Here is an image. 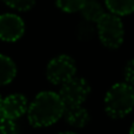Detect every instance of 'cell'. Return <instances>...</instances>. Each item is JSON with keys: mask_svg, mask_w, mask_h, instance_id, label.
<instances>
[{"mask_svg": "<svg viewBox=\"0 0 134 134\" xmlns=\"http://www.w3.org/2000/svg\"><path fill=\"white\" fill-rule=\"evenodd\" d=\"M80 12L83 19L91 23H97L105 13L101 4L98 0H86Z\"/></svg>", "mask_w": 134, "mask_h": 134, "instance_id": "11", "label": "cell"}, {"mask_svg": "<svg viewBox=\"0 0 134 134\" xmlns=\"http://www.w3.org/2000/svg\"><path fill=\"white\" fill-rule=\"evenodd\" d=\"M95 24L99 40L105 47L109 49H116L122 45L125 28L120 16L109 12L104 13Z\"/></svg>", "mask_w": 134, "mask_h": 134, "instance_id": "3", "label": "cell"}, {"mask_svg": "<svg viewBox=\"0 0 134 134\" xmlns=\"http://www.w3.org/2000/svg\"><path fill=\"white\" fill-rule=\"evenodd\" d=\"M63 118L69 126L74 128H82L90 122V113L82 105L65 106Z\"/></svg>", "mask_w": 134, "mask_h": 134, "instance_id": "8", "label": "cell"}, {"mask_svg": "<svg viewBox=\"0 0 134 134\" xmlns=\"http://www.w3.org/2000/svg\"><path fill=\"white\" fill-rule=\"evenodd\" d=\"M58 134H78V133L72 132V131H65V132H60V133H58Z\"/></svg>", "mask_w": 134, "mask_h": 134, "instance_id": "17", "label": "cell"}, {"mask_svg": "<svg viewBox=\"0 0 134 134\" xmlns=\"http://www.w3.org/2000/svg\"><path fill=\"white\" fill-rule=\"evenodd\" d=\"M124 78H125V82L134 86V59L128 60L124 67Z\"/></svg>", "mask_w": 134, "mask_h": 134, "instance_id": "16", "label": "cell"}, {"mask_svg": "<svg viewBox=\"0 0 134 134\" xmlns=\"http://www.w3.org/2000/svg\"><path fill=\"white\" fill-rule=\"evenodd\" d=\"M86 0H55L59 9L66 13H75L81 11Z\"/></svg>", "mask_w": 134, "mask_h": 134, "instance_id": "12", "label": "cell"}, {"mask_svg": "<svg viewBox=\"0 0 134 134\" xmlns=\"http://www.w3.org/2000/svg\"><path fill=\"white\" fill-rule=\"evenodd\" d=\"M76 64L72 57L60 54L49 60L46 66V79L55 86H61L75 76Z\"/></svg>", "mask_w": 134, "mask_h": 134, "instance_id": "4", "label": "cell"}, {"mask_svg": "<svg viewBox=\"0 0 134 134\" xmlns=\"http://www.w3.org/2000/svg\"><path fill=\"white\" fill-rule=\"evenodd\" d=\"M94 32H95V30H94V27H93L92 23L85 20L79 24L78 28H76V37L80 40H82V41H87V40L93 38Z\"/></svg>", "mask_w": 134, "mask_h": 134, "instance_id": "13", "label": "cell"}, {"mask_svg": "<svg viewBox=\"0 0 134 134\" xmlns=\"http://www.w3.org/2000/svg\"><path fill=\"white\" fill-rule=\"evenodd\" d=\"M133 88H134V86H133Z\"/></svg>", "mask_w": 134, "mask_h": 134, "instance_id": "20", "label": "cell"}, {"mask_svg": "<svg viewBox=\"0 0 134 134\" xmlns=\"http://www.w3.org/2000/svg\"><path fill=\"white\" fill-rule=\"evenodd\" d=\"M2 101H4V98L0 94V114H1V108H2Z\"/></svg>", "mask_w": 134, "mask_h": 134, "instance_id": "18", "label": "cell"}, {"mask_svg": "<svg viewBox=\"0 0 134 134\" xmlns=\"http://www.w3.org/2000/svg\"><path fill=\"white\" fill-rule=\"evenodd\" d=\"M105 112L112 119H122L134 109V88L127 82H116L104 99Z\"/></svg>", "mask_w": 134, "mask_h": 134, "instance_id": "2", "label": "cell"}, {"mask_svg": "<svg viewBox=\"0 0 134 134\" xmlns=\"http://www.w3.org/2000/svg\"><path fill=\"white\" fill-rule=\"evenodd\" d=\"M90 94L91 86L88 81L76 75L63 83L59 91V95L63 99L65 106L82 105Z\"/></svg>", "mask_w": 134, "mask_h": 134, "instance_id": "5", "label": "cell"}, {"mask_svg": "<svg viewBox=\"0 0 134 134\" xmlns=\"http://www.w3.org/2000/svg\"><path fill=\"white\" fill-rule=\"evenodd\" d=\"M28 101L27 98L20 93H12L4 98L2 101L1 114L9 120L15 121L16 119L21 118L24 114L27 113Z\"/></svg>", "mask_w": 134, "mask_h": 134, "instance_id": "7", "label": "cell"}, {"mask_svg": "<svg viewBox=\"0 0 134 134\" xmlns=\"http://www.w3.org/2000/svg\"><path fill=\"white\" fill-rule=\"evenodd\" d=\"M128 134H134V121H133V124L131 125V128H130V133Z\"/></svg>", "mask_w": 134, "mask_h": 134, "instance_id": "19", "label": "cell"}, {"mask_svg": "<svg viewBox=\"0 0 134 134\" xmlns=\"http://www.w3.org/2000/svg\"><path fill=\"white\" fill-rule=\"evenodd\" d=\"M65 112V104L59 93L42 91L28 105V122L35 128H44L54 125L60 120Z\"/></svg>", "mask_w": 134, "mask_h": 134, "instance_id": "1", "label": "cell"}, {"mask_svg": "<svg viewBox=\"0 0 134 134\" xmlns=\"http://www.w3.org/2000/svg\"><path fill=\"white\" fill-rule=\"evenodd\" d=\"M109 13L118 16L128 15L134 12V0H105Z\"/></svg>", "mask_w": 134, "mask_h": 134, "instance_id": "10", "label": "cell"}, {"mask_svg": "<svg viewBox=\"0 0 134 134\" xmlns=\"http://www.w3.org/2000/svg\"><path fill=\"white\" fill-rule=\"evenodd\" d=\"M9 8L18 12H27L35 5V0H2Z\"/></svg>", "mask_w": 134, "mask_h": 134, "instance_id": "14", "label": "cell"}, {"mask_svg": "<svg viewBox=\"0 0 134 134\" xmlns=\"http://www.w3.org/2000/svg\"><path fill=\"white\" fill-rule=\"evenodd\" d=\"M25 33V23L14 13L0 14V40L6 42H15Z\"/></svg>", "mask_w": 134, "mask_h": 134, "instance_id": "6", "label": "cell"}, {"mask_svg": "<svg viewBox=\"0 0 134 134\" xmlns=\"http://www.w3.org/2000/svg\"><path fill=\"white\" fill-rule=\"evenodd\" d=\"M15 121L9 120L2 114H0V134H16Z\"/></svg>", "mask_w": 134, "mask_h": 134, "instance_id": "15", "label": "cell"}, {"mask_svg": "<svg viewBox=\"0 0 134 134\" xmlns=\"http://www.w3.org/2000/svg\"><path fill=\"white\" fill-rule=\"evenodd\" d=\"M16 65L9 57L0 53V86H6L14 80Z\"/></svg>", "mask_w": 134, "mask_h": 134, "instance_id": "9", "label": "cell"}]
</instances>
